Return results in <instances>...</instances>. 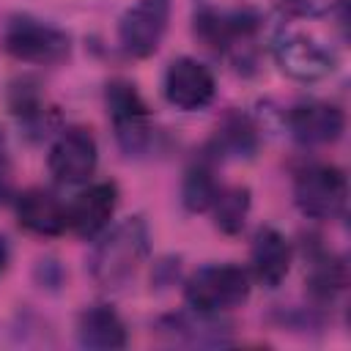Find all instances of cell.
Returning a JSON list of instances; mask_svg holds the SVG:
<instances>
[{
  "mask_svg": "<svg viewBox=\"0 0 351 351\" xmlns=\"http://www.w3.org/2000/svg\"><path fill=\"white\" fill-rule=\"evenodd\" d=\"M88 271L101 291H121L134 280L151 252V233L143 217H126L96 236Z\"/></svg>",
  "mask_w": 351,
  "mask_h": 351,
  "instance_id": "6da1fadb",
  "label": "cell"
},
{
  "mask_svg": "<svg viewBox=\"0 0 351 351\" xmlns=\"http://www.w3.org/2000/svg\"><path fill=\"white\" fill-rule=\"evenodd\" d=\"M252 277L239 263H208L184 280V299L192 310L222 315L250 299Z\"/></svg>",
  "mask_w": 351,
  "mask_h": 351,
  "instance_id": "7a4b0ae2",
  "label": "cell"
},
{
  "mask_svg": "<svg viewBox=\"0 0 351 351\" xmlns=\"http://www.w3.org/2000/svg\"><path fill=\"white\" fill-rule=\"evenodd\" d=\"M0 47L5 55H11L19 63L55 66L71 55V36L63 27L49 25L44 19H36L30 14H16L5 22L0 33Z\"/></svg>",
  "mask_w": 351,
  "mask_h": 351,
  "instance_id": "3957f363",
  "label": "cell"
},
{
  "mask_svg": "<svg viewBox=\"0 0 351 351\" xmlns=\"http://www.w3.org/2000/svg\"><path fill=\"white\" fill-rule=\"evenodd\" d=\"M104 107L115 129L118 145L132 156L148 151L154 140V126H151V112L145 99L140 96L137 85L129 80H110L104 88Z\"/></svg>",
  "mask_w": 351,
  "mask_h": 351,
  "instance_id": "277c9868",
  "label": "cell"
},
{
  "mask_svg": "<svg viewBox=\"0 0 351 351\" xmlns=\"http://www.w3.org/2000/svg\"><path fill=\"white\" fill-rule=\"evenodd\" d=\"M296 208L307 219H337L348 203V181L337 165L313 162L293 178Z\"/></svg>",
  "mask_w": 351,
  "mask_h": 351,
  "instance_id": "5b68a950",
  "label": "cell"
},
{
  "mask_svg": "<svg viewBox=\"0 0 351 351\" xmlns=\"http://www.w3.org/2000/svg\"><path fill=\"white\" fill-rule=\"evenodd\" d=\"M271 58L277 69L296 82H318L337 69L335 49L304 33H280L271 41Z\"/></svg>",
  "mask_w": 351,
  "mask_h": 351,
  "instance_id": "8992f818",
  "label": "cell"
},
{
  "mask_svg": "<svg viewBox=\"0 0 351 351\" xmlns=\"http://www.w3.org/2000/svg\"><path fill=\"white\" fill-rule=\"evenodd\" d=\"M170 25V0H134L118 19V47L129 58H151Z\"/></svg>",
  "mask_w": 351,
  "mask_h": 351,
  "instance_id": "52a82bcc",
  "label": "cell"
},
{
  "mask_svg": "<svg viewBox=\"0 0 351 351\" xmlns=\"http://www.w3.org/2000/svg\"><path fill=\"white\" fill-rule=\"evenodd\" d=\"M96 162H99V145L90 129L85 126L58 129L47 154L49 173L58 184H66V186L85 184L96 173Z\"/></svg>",
  "mask_w": 351,
  "mask_h": 351,
  "instance_id": "ba28073f",
  "label": "cell"
},
{
  "mask_svg": "<svg viewBox=\"0 0 351 351\" xmlns=\"http://www.w3.org/2000/svg\"><path fill=\"white\" fill-rule=\"evenodd\" d=\"M263 19L252 8H200L195 14V36L217 49V52H236L239 47L250 44L261 30Z\"/></svg>",
  "mask_w": 351,
  "mask_h": 351,
  "instance_id": "9c48e42d",
  "label": "cell"
},
{
  "mask_svg": "<svg viewBox=\"0 0 351 351\" xmlns=\"http://www.w3.org/2000/svg\"><path fill=\"white\" fill-rule=\"evenodd\" d=\"M165 99L184 112H195L211 104L214 93H217V80L214 71L200 63L197 58L181 55L176 60H170L167 71H165Z\"/></svg>",
  "mask_w": 351,
  "mask_h": 351,
  "instance_id": "30bf717a",
  "label": "cell"
},
{
  "mask_svg": "<svg viewBox=\"0 0 351 351\" xmlns=\"http://www.w3.org/2000/svg\"><path fill=\"white\" fill-rule=\"evenodd\" d=\"M285 123H288L291 137L299 145L313 148V145H329V143L340 140V134L346 129V115L332 101L302 99L288 110Z\"/></svg>",
  "mask_w": 351,
  "mask_h": 351,
  "instance_id": "8fae6325",
  "label": "cell"
},
{
  "mask_svg": "<svg viewBox=\"0 0 351 351\" xmlns=\"http://www.w3.org/2000/svg\"><path fill=\"white\" fill-rule=\"evenodd\" d=\"M118 208V186L112 181H96L74 195V200L66 206L69 211V228L80 239H96L110 228V219Z\"/></svg>",
  "mask_w": 351,
  "mask_h": 351,
  "instance_id": "7c38bea8",
  "label": "cell"
},
{
  "mask_svg": "<svg viewBox=\"0 0 351 351\" xmlns=\"http://www.w3.org/2000/svg\"><path fill=\"white\" fill-rule=\"evenodd\" d=\"M291 241L271 225H263L252 236L250 247V277L263 288H277L291 271Z\"/></svg>",
  "mask_w": 351,
  "mask_h": 351,
  "instance_id": "4fadbf2b",
  "label": "cell"
},
{
  "mask_svg": "<svg viewBox=\"0 0 351 351\" xmlns=\"http://www.w3.org/2000/svg\"><path fill=\"white\" fill-rule=\"evenodd\" d=\"M14 208L19 225L36 236H60L69 228L66 203L44 186H30L19 192L14 197Z\"/></svg>",
  "mask_w": 351,
  "mask_h": 351,
  "instance_id": "5bb4252c",
  "label": "cell"
},
{
  "mask_svg": "<svg viewBox=\"0 0 351 351\" xmlns=\"http://www.w3.org/2000/svg\"><path fill=\"white\" fill-rule=\"evenodd\" d=\"M8 110L19 121L25 134L33 137V140L47 137L52 132L55 121H58V112L47 101L41 85L36 80H27V77L11 82V88H8Z\"/></svg>",
  "mask_w": 351,
  "mask_h": 351,
  "instance_id": "9a60e30c",
  "label": "cell"
},
{
  "mask_svg": "<svg viewBox=\"0 0 351 351\" xmlns=\"http://www.w3.org/2000/svg\"><path fill=\"white\" fill-rule=\"evenodd\" d=\"M156 329L170 337L173 343L184 346H228V324L219 321V315L200 313V310H186V313H173L156 321Z\"/></svg>",
  "mask_w": 351,
  "mask_h": 351,
  "instance_id": "2e32d148",
  "label": "cell"
},
{
  "mask_svg": "<svg viewBox=\"0 0 351 351\" xmlns=\"http://www.w3.org/2000/svg\"><path fill=\"white\" fill-rule=\"evenodd\" d=\"M77 343L93 351H115L129 343L123 318L110 304H90L77 315Z\"/></svg>",
  "mask_w": 351,
  "mask_h": 351,
  "instance_id": "e0dca14e",
  "label": "cell"
},
{
  "mask_svg": "<svg viewBox=\"0 0 351 351\" xmlns=\"http://www.w3.org/2000/svg\"><path fill=\"white\" fill-rule=\"evenodd\" d=\"M255 151H258V123L241 112H228L219 121L206 148V156L222 162V159H247Z\"/></svg>",
  "mask_w": 351,
  "mask_h": 351,
  "instance_id": "ac0fdd59",
  "label": "cell"
},
{
  "mask_svg": "<svg viewBox=\"0 0 351 351\" xmlns=\"http://www.w3.org/2000/svg\"><path fill=\"white\" fill-rule=\"evenodd\" d=\"M304 285H307V293L315 304H332L348 285L346 261L329 250H321V247L313 250Z\"/></svg>",
  "mask_w": 351,
  "mask_h": 351,
  "instance_id": "d6986e66",
  "label": "cell"
},
{
  "mask_svg": "<svg viewBox=\"0 0 351 351\" xmlns=\"http://www.w3.org/2000/svg\"><path fill=\"white\" fill-rule=\"evenodd\" d=\"M214 159H208L206 154L200 159H195L186 173H184V181H181V203L186 211L192 214H203L214 206L217 195H219V181H217V173H214Z\"/></svg>",
  "mask_w": 351,
  "mask_h": 351,
  "instance_id": "ffe728a7",
  "label": "cell"
},
{
  "mask_svg": "<svg viewBox=\"0 0 351 351\" xmlns=\"http://www.w3.org/2000/svg\"><path fill=\"white\" fill-rule=\"evenodd\" d=\"M250 208H252V192L250 186H222L214 206L208 208L211 217H214V225L217 230H222L225 236H236L244 230V222L250 217Z\"/></svg>",
  "mask_w": 351,
  "mask_h": 351,
  "instance_id": "44dd1931",
  "label": "cell"
},
{
  "mask_svg": "<svg viewBox=\"0 0 351 351\" xmlns=\"http://www.w3.org/2000/svg\"><path fill=\"white\" fill-rule=\"evenodd\" d=\"M277 8L288 19H315L346 8V0H277Z\"/></svg>",
  "mask_w": 351,
  "mask_h": 351,
  "instance_id": "7402d4cb",
  "label": "cell"
},
{
  "mask_svg": "<svg viewBox=\"0 0 351 351\" xmlns=\"http://www.w3.org/2000/svg\"><path fill=\"white\" fill-rule=\"evenodd\" d=\"M178 280V261L173 258H165L156 263V274H154V282L156 285H173Z\"/></svg>",
  "mask_w": 351,
  "mask_h": 351,
  "instance_id": "603a6c76",
  "label": "cell"
},
{
  "mask_svg": "<svg viewBox=\"0 0 351 351\" xmlns=\"http://www.w3.org/2000/svg\"><path fill=\"white\" fill-rule=\"evenodd\" d=\"M8 263H11V247H8V241L0 236V277L5 274Z\"/></svg>",
  "mask_w": 351,
  "mask_h": 351,
  "instance_id": "cb8c5ba5",
  "label": "cell"
},
{
  "mask_svg": "<svg viewBox=\"0 0 351 351\" xmlns=\"http://www.w3.org/2000/svg\"><path fill=\"white\" fill-rule=\"evenodd\" d=\"M3 148H5V134H3V129H0V156H3Z\"/></svg>",
  "mask_w": 351,
  "mask_h": 351,
  "instance_id": "d4e9b609",
  "label": "cell"
}]
</instances>
